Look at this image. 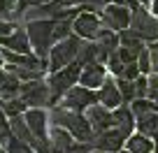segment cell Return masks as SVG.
<instances>
[{
    "mask_svg": "<svg viewBox=\"0 0 158 153\" xmlns=\"http://www.w3.org/2000/svg\"><path fill=\"white\" fill-rule=\"evenodd\" d=\"M51 119H54V125L65 128L70 135H74V139H79V142L89 144L91 139H93V128H91L89 119H86V116H81V114L58 107V109H54V111H51Z\"/></svg>",
    "mask_w": 158,
    "mask_h": 153,
    "instance_id": "1",
    "label": "cell"
},
{
    "mask_svg": "<svg viewBox=\"0 0 158 153\" xmlns=\"http://www.w3.org/2000/svg\"><path fill=\"white\" fill-rule=\"evenodd\" d=\"M54 28H56V21L44 19V21H30L28 23V37H30V44L35 46L40 60H42V67L49 65L47 56L51 54V42H54Z\"/></svg>",
    "mask_w": 158,
    "mask_h": 153,
    "instance_id": "2",
    "label": "cell"
},
{
    "mask_svg": "<svg viewBox=\"0 0 158 153\" xmlns=\"http://www.w3.org/2000/svg\"><path fill=\"white\" fill-rule=\"evenodd\" d=\"M79 67H81L79 63H72V65H68L65 70L54 72L49 77V88H51V98H54V102L58 98H63L70 88H74V84L81 79V70H79Z\"/></svg>",
    "mask_w": 158,
    "mask_h": 153,
    "instance_id": "3",
    "label": "cell"
},
{
    "mask_svg": "<svg viewBox=\"0 0 158 153\" xmlns=\"http://www.w3.org/2000/svg\"><path fill=\"white\" fill-rule=\"evenodd\" d=\"M79 46H81V42H79L77 37H68V40L58 42L49 54V67L54 70V72H60V70H65L68 65H72V60L77 58V54H79Z\"/></svg>",
    "mask_w": 158,
    "mask_h": 153,
    "instance_id": "4",
    "label": "cell"
},
{
    "mask_svg": "<svg viewBox=\"0 0 158 153\" xmlns=\"http://www.w3.org/2000/svg\"><path fill=\"white\" fill-rule=\"evenodd\" d=\"M98 100H100V95H95L91 88H84V86H74V88H70L68 93L60 98V107H63V109H70V111L81 114L84 109L93 107Z\"/></svg>",
    "mask_w": 158,
    "mask_h": 153,
    "instance_id": "5",
    "label": "cell"
},
{
    "mask_svg": "<svg viewBox=\"0 0 158 153\" xmlns=\"http://www.w3.org/2000/svg\"><path fill=\"white\" fill-rule=\"evenodd\" d=\"M130 30L137 33L139 40L156 42L158 40V19L156 16H149L147 10H135L133 19H130Z\"/></svg>",
    "mask_w": 158,
    "mask_h": 153,
    "instance_id": "6",
    "label": "cell"
},
{
    "mask_svg": "<svg viewBox=\"0 0 158 153\" xmlns=\"http://www.w3.org/2000/svg\"><path fill=\"white\" fill-rule=\"evenodd\" d=\"M21 100H23L26 104H33V107H42V104L54 102L51 88L44 81H30V84H26L23 88H21Z\"/></svg>",
    "mask_w": 158,
    "mask_h": 153,
    "instance_id": "7",
    "label": "cell"
},
{
    "mask_svg": "<svg viewBox=\"0 0 158 153\" xmlns=\"http://www.w3.org/2000/svg\"><path fill=\"white\" fill-rule=\"evenodd\" d=\"M123 142H126V137L118 132L116 128H112V130L93 135V139H91L89 144H91V148H95V151H100V153H116V151H121Z\"/></svg>",
    "mask_w": 158,
    "mask_h": 153,
    "instance_id": "8",
    "label": "cell"
},
{
    "mask_svg": "<svg viewBox=\"0 0 158 153\" xmlns=\"http://www.w3.org/2000/svg\"><path fill=\"white\" fill-rule=\"evenodd\" d=\"M130 19H133V14H130V10H126V7L121 5H107L102 12V21L107 28L112 30H126L130 28Z\"/></svg>",
    "mask_w": 158,
    "mask_h": 153,
    "instance_id": "9",
    "label": "cell"
},
{
    "mask_svg": "<svg viewBox=\"0 0 158 153\" xmlns=\"http://www.w3.org/2000/svg\"><path fill=\"white\" fill-rule=\"evenodd\" d=\"M86 119H89L91 128H93V135L114 128V119H112V114H109V109L105 107V104H93V107H89L86 109Z\"/></svg>",
    "mask_w": 158,
    "mask_h": 153,
    "instance_id": "10",
    "label": "cell"
},
{
    "mask_svg": "<svg viewBox=\"0 0 158 153\" xmlns=\"http://www.w3.org/2000/svg\"><path fill=\"white\" fill-rule=\"evenodd\" d=\"M72 28L77 30L79 37H84V40H98V35H100V21L95 14H91V12H81V14L74 19Z\"/></svg>",
    "mask_w": 158,
    "mask_h": 153,
    "instance_id": "11",
    "label": "cell"
},
{
    "mask_svg": "<svg viewBox=\"0 0 158 153\" xmlns=\"http://www.w3.org/2000/svg\"><path fill=\"white\" fill-rule=\"evenodd\" d=\"M112 119H114V128L123 135L126 139H130V132L135 128V116H133V109L130 107H118L112 111Z\"/></svg>",
    "mask_w": 158,
    "mask_h": 153,
    "instance_id": "12",
    "label": "cell"
},
{
    "mask_svg": "<svg viewBox=\"0 0 158 153\" xmlns=\"http://www.w3.org/2000/svg\"><path fill=\"white\" fill-rule=\"evenodd\" d=\"M23 119L30 132L35 135V139H47V114L42 109H30V111H26Z\"/></svg>",
    "mask_w": 158,
    "mask_h": 153,
    "instance_id": "13",
    "label": "cell"
},
{
    "mask_svg": "<svg viewBox=\"0 0 158 153\" xmlns=\"http://www.w3.org/2000/svg\"><path fill=\"white\" fill-rule=\"evenodd\" d=\"M100 102H102L107 109H118V107H121L123 98H121V91H118L116 81L105 79L102 88H100Z\"/></svg>",
    "mask_w": 158,
    "mask_h": 153,
    "instance_id": "14",
    "label": "cell"
},
{
    "mask_svg": "<svg viewBox=\"0 0 158 153\" xmlns=\"http://www.w3.org/2000/svg\"><path fill=\"white\" fill-rule=\"evenodd\" d=\"M0 44H5L10 51H14V54H28L30 51V37H28V30H14V33L10 35V37H5V40H0Z\"/></svg>",
    "mask_w": 158,
    "mask_h": 153,
    "instance_id": "15",
    "label": "cell"
},
{
    "mask_svg": "<svg viewBox=\"0 0 158 153\" xmlns=\"http://www.w3.org/2000/svg\"><path fill=\"white\" fill-rule=\"evenodd\" d=\"M81 86L84 88H95V86H102L105 84V67L100 63L95 65H89V67L81 72Z\"/></svg>",
    "mask_w": 158,
    "mask_h": 153,
    "instance_id": "16",
    "label": "cell"
},
{
    "mask_svg": "<svg viewBox=\"0 0 158 153\" xmlns=\"http://www.w3.org/2000/svg\"><path fill=\"white\" fill-rule=\"evenodd\" d=\"M51 144H54L56 153H70V148L74 146L72 135L65 128H58V125H54V130H51Z\"/></svg>",
    "mask_w": 158,
    "mask_h": 153,
    "instance_id": "17",
    "label": "cell"
},
{
    "mask_svg": "<svg viewBox=\"0 0 158 153\" xmlns=\"http://www.w3.org/2000/svg\"><path fill=\"white\" fill-rule=\"evenodd\" d=\"M137 128H139V135L153 137V135L158 132V109L147 111V114H139L137 116Z\"/></svg>",
    "mask_w": 158,
    "mask_h": 153,
    "instance_id": "18",
    "label": "cell"
},
{
    "mask_svg": "<svg viewBox=\"0 0 158 153\" xmlns=\"http://www.w3.org/2000/svg\"><path fill=\"white\" fill-rule=\"evenodd\" d=\"M10 125H12V132H14V137L19 139V142H23V144H35V142H37V139H35V135L30 132L26 119H21V116H12Z\"/></svg>",
    "mask_w": 158,
    "mask_h": 153,
    "instance_id": "19",
    "label": "cell"
},
{
    "mask_svg": "<svg viewBox=\"0 0 158 153\" xmlns=\"http://www.w3.org/2000/svg\"><path fill=\"white\" fill-rule=\"evenodd\" d=\"M153 148H156V144L149 142L147 135H135V137L128 139V148H126V151H130V153H151Z\"/></svg>",
    "mask_w": 158,
    "mask_h": 153,
    "instance_id": "20",
    "label": "cell"
},
{
    "mask_svg": "<svg viewBox=\"0 0 158 153\" xmlns=\"http://www.w3.org/2000/svg\"><path fill=\"white\" fill-rule=\"evenodd\" d=\"M95 42H98V44L102 46V49L107 51V54H114V49H116V44L121 42V37H116V35H114V33H112L109 28H102V30H100V35H98V40H95Z\"/></svg>",
    "mask_w": 158,
    "mask_h": 153,
    "instance_id": "21",
    "label": "cell"
},
{
    "mask_svg": "<svg viewBox=\"0 0 158 153\" xmlns=\"http://www.w3.org/2000/svg\"><path fill=\"white\" fill-rule=\"evenodd\" d=\"M10 16H21L19 14V0H0V21Z\"/></svg>",
    "mask_w": 158,
    "mask_h": 153,
    "instance_id": "22",
    "label": "cell"
},
{
    "mask_svg": "<svg viewBox=\"0 0 158 153\" xmlns=\"http://www.w3.org/2000/svg\"><path fill=\"white\" fill-rule=\"evenodd\" d=\"M10 72L19 79H33V81H40V77H42V70H35V67H14V65H10Z\"/></svg>",
    "mask_w": 158,
    "mask_h": 153,
    "instance_id": "23",
    "label": "cell"
},
{
    "mask_svg": "<svg viewBox=\"0 0 158 153\" xmlns=\"http://www.w3.org/2000/svg\"><path fill=\"white\" fill-rule=\"evenodd\" d=\"M116 86H118V91H121L123 102H135V98H137V93H135V81H126V79L118 77Z\"/></svg>",
    "mask_w": 158,
    "mask_h": 153,
    "instance_id": "24",
    "label": "cell"
},
{
    "mask_svg": "<svg viewBox=\"0 0 158 153\" xmlns=\"http://www.w3.org/2000/svg\"><path fill=\"white\" fill-rule=\"evenodd\" d=\"M118 37H121V44L123 46H128V49H144L142 46V40H139L137 37V33H135V30H121V35H118Z\"/></svg>",
    "mask_w": 158,
    "mask_h": 153,
    "instance_id": "25",
    "label": "cell"
},
{
    "mask_svg": "<svg viewBox=\"0 0 158 153\" xmlns=\"http://www.w3.org/2000/svg\"><path fill=\"white\" fill-rule=\"evenodd\" d=\"M72 23L74 21L65 19V21H56V28H54V40H68L70 37V30H72Z\"/></svg>",
    "mask_w": 158,
    "mask_h": 153,
    "instance_id": "26",
    "label": "cell"
},
{
    "mask_svg": "<svg viewBox=\"0 0 158 153\" xmlns=\"http://www.w3.org/2000/svg\"><path fill=\"white\" fill-rule=\"evenodd\" d=\"M2 109H5V114H10V116H19L26 109V102L21 98H14V100H7V102L2 104Z\"/></svg>",
    "mask_w": 158,
    "mask_h": 153,
    "instance_id": "27",
    "label": "cell"
},
{
    "mask_svg": "<svg viewBox=\"0 0 158 153\" xmlns=\"http://www.w3.org/2000/svg\"><path fill=\"white\" fill-rule=\"evenodd\" d=\"M109 70H112L114 74H116V77H121V74H123V70H126V65H123V60L118 58V51H114L112 56H109Z\"/></svg>",
    "mask_w": 158,
    "mask_h": 153,
    "instance_id": "28",
    "label": "cell"
},
{
    "mask_svg": "<svg viewBox=\"0 0 158 153\" xmlns=\"http://www.w3.org/2000/svg\"><path fill=\"white\" fill-rule=\"evenodd\" d=\"M137 65H139V72H151L153 70V65H151V54H149V49H142V54H139V58H137Z\"/></svg>",
    "mask_w": 158,
    "mask_h": 153,
    "instance_id": "29",
    "label": "cell"
},
{
    "mask_svg": "<svg viewBox=\"0 0 158 153\" xmlns=\"http://www.w3.org/2000/svg\"><path fill=\"white\" fill-rule=\"evenodd\" d=\"M121 79H126V81H137V79H139V65H137V63L126 65L123 74H121Z\"/></svg>",
    "mask_w": 158,
    "mask_h": 153,
    "instance_id": "30",
    "label": "cell"
},
{
    "mask_svg": "<svg viewBox=\"0 0 158 153\" xmlns=\"http://www.w3.org/2000/svg\"><path fill=\"white\" fill-rule=\"evenodd\" d=\"M153 109H158L156 104H151V102H147V100H135L133 102V114H147V111H153Z\"/></svg>",
    "mask_w": 158,
    "mask_h": 153,
    "instance_id": "31",
    "label": "cell"
},
{
    "mask_svg": "<svg viewBox=\"0 0 158 153\" xmlns=\"http://www.w3.org/2000/svg\"><path fill=\"white\" fill-rule=\"evenodd\" d=\"M135 93H137V100H144L149 95V79H144V77H139L137 81H135Z\"/></svg>",
    "mask_w": 158,
    "mask_h": 153,
    "instance_id": "32",
    "label": "cell"
},
{
    "mask_svg": "<svg viewBox=\"0 0 158 153\" xmlns=\"http://www.w3.org/2000/svg\"><path fill=\"white\" fill-rule=\"evenodd\" d=\"M7 153H30L28 151V144L19 142V139H10V144H7Z\"/></svg>",
    "mask_w": 158,
    "mask_h": 153,
    "instance_id": "33",
    "label": "cell"
},
{
    "mask_svg": "<svg viewBox=\"0 0 158 153\" xmlns=\"http://www.w3.org/2000/svg\"><path fill=\"white\" fill-rule=\"evenodd\" d=\"M33 146H35V151H37V153H56V148H54V144H51V139H37Z\"/></svg>",
    "mask_w": 158,
    "mask_h": 153,
    "instance_id": "34",
    "label": "cell"
},
{
    "mask_svg": "<svg viewBox=\"0 0 158 153\" xmlns=\"http://www.w3.org/2000/svg\"><path fill=\"white\" fill-rule=\"evenodd\" d=\"M49 5V0H19V14H26L28 7H42Z\"/></svg>",
    "mask_w": 158,
    "mask_h": 153,
    "instance_id": "35",
    "label": "cell"
},
{
    "mask_svg": "<svg viewBox=\"0 0 158 153\" xmlns=\"http://www.w3.org/2000/svg\"><path fill=\"white\" fill-rule=\"evenodd\" d=\"M10 132H12V125L5 123V119L0 116V144H10Z\"/></svg>",
    "mask_w": 158,
    "mask_h": 153,
    "instance_id": "36",
    "label": "cell"
},
{
    "mask_svg": "<svg viewBox=\"0 0 158 153\" xmlns=\"http://www.w3.org/2000/svg\"><path fill=\"white\" fill-rule=\"evenodd\" d=\"M149 100L158 102V77H156V74L149 77Z\"/></svg>",
    "mask_w": 158,
    "mask_h": 153,
    "instance_id": "37",
    "label": "cell"
},
{
    "mask_svg": "<svg viewBox=\"0 0 158 153\" xmlns=\"http://www.w3.org/2000/svg\"><path fill=\"white\" fill-rule=\"evenodd\" d=\"M107 2L109 0H84V7H86V12H91V10H102L105 12Z\"/></svg>",
    "mask_w": 158,
    "mask_h": 153,
    "instance_id": "38",
    "label": "cell"
},
{
    "mask_svg": "<svg viewBox=\"0 0 158 153\" xmlns=\"http://www.w3.org/2000/svg\"><path fill=\"white\" fill-rule=\"evenodd\" d=\"M84 0H51V5L58 7V10H63V7H74V5H81Z\"/></svg>",
    "mask_w": 158,
    "mask_h": 153,
    "instance_id": "39",
    "label": "cell"
},
{
    "mask_svg": "<svg viewBox=\"0 0 158 153\" xmlns=\"http://www.w3.org/2000/svg\"><path fill=\"white\" fill-rule=\"evenodd\" d=\"M12 33H14V28H12V23H10V21H0V40L10 37Z\"/></svg>",
    "mask_w": 158,
    "mask_h": 153,
    "instance_id": "40",
    "label": "cell"
},
{
    "mask_svg": "<svg viewBox=\"0 0 158 153\" xmlns=\"http://www.w3.org/2000/svg\"><path fill=\"white\" fill-rule=\"evenodd\" d=\"M149 54H151V65H153V70L158 72V42H151V46H149Z\"/></svg>",
    "mask_w": 158,
    "mask_h": 153,
    "instance_id": "41",
    "label": "cell"
},
{
    "mask_svg": "<svg viewBox=\"0 0 158 153\" xmlns=\"http://www.w3.org/2000/svg\"><path fill=\"white\" fill-rule=\"evenodd\" d=\"M114 2H116V5H121V7H126V10H139V7H137V2H139V0H114Z\"/></svg>",
    "mask_w": 158,
    "mask_h": 153,
    "instance_id": "42",
    "label": "cell"
},
{
    "mask_svg": "<svg viewBox=\"0 0 158 153\" xmlns=\"http://www.w3.org/2000/svg\"><path fill=\"white\" fill-rule=\"evenodd\" d=\"M153 14H156V19H158V0H153Z\"/></svg>",
    "mask_w": 158,
    "mask_h": 153,
    "instance_id": "43",
    "label": "cell"
},
{
    "mask_svg": "<svg viewBox=\"0 0 158 153\" xmlns=\"http://www.w3.org/2000/svg\"><path fill=\"white\" fill-rule=\"evenodd\" d=\"M153 144H156V153H158V132L153 135Z\"/></svg>",
    "mask_w": 158,
    "mask_h": 153,
    "instance_id": "44",
    "label": "cell"
},
{
    "mask_svg": "<svg viewBox=\"0 0 158 153\" xmlns=\"http://www.w3.org/2000/svg\"><path fill=\"white\" fill-rule=\"evenodd\" d=\"M139 2H149V0H139Z\"/></svg>",
    "mask_w": 158,
    "mask_h": 153,
    "instance_id": "45",
    "label": "cell"
},
{
    "mask_svg": "<svg viewBox=\"0 0 158 153\" xmlns=\"http://www.w3.org/2000/svg\"><path fill=\"white\" fill-rule=\"evenodd\" d=\"M0 153H2V144H0Z\"/></svg>",
    "mask_w": 158,
    "mask_h": 153,
    "instance_id": "46",
    "label": "cell"
},
{
    "mask_svg": "<svg viewBox=\"0 0 158 153\" xmlns=\"http://www.w3.org/2000/svg\"><path fill=\"white\" fill-rule=\"evenodd\" d=\"M121 153H130V151H121Z\"/></svg>",
    "mask_w": 158,
    "mask_h": 153,
    "instance_id": "47",
    "label": "cell"
},
{
    "mask_svg": "<svg viewBox=\"0 0 158 153\" xmlns=\"http://www.w3.org/2000/svg\"><path fill=\"white\" fill-rule=\"evenodd\" d=\"M0 63H2V56H0Z\"/></svg>",
    "mask_w": 158,
    "mask_h": 153,
    "instance_id": "48",
    "label": "cell"
},
{
    "mask_svg": "<svg viewBox=\"0 0 158 153\" xmlns=\"http://www.w3.org/2000/svg\"><path fill=\"white\" fill-rule=\"evenodd\" d=\"M95 153H100V151H95Z\"/></svg>",
    "mask_w": 158,
    "mask_h": 153,
    "instance_id": "49",
    "label": "cell"
}]
</instances>
